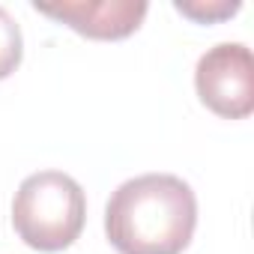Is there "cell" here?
<instances>
[{
	"instance_id": "1",
	"label": "cell",
	"mask_w": 254,
	"mask_h": 254,
	"mask_svg": "<svg viewBox=\"0 0 254 254\" xmlns=\"http://www.w3.org/2000/svg\"><path fill=\"white\" fill-rule=\"evenodd\" d=\"M197 224V200L174 174L123 183L105 209V233L120 254H183Z\"/></svg>"
},
{
	"instance_id": "2",
	"label": "cell",
	"mask_w": 254,
	"mask_h": 254,
	"mask_svg": "<svg viewBox=\"0 0 254 254\" xmlns=\"http://www.w3.org/2000/svg\"><path fill=\"white\" fill-rule=\"evenodd\" d=\"M87 218V200L81 186L60 171H39L27 177L12 200L15 233L36 251L69 248Z\"/></svg>"
},
{
	"instance_id": "3",
	"label": "cell",
	"mask_w": 254,
	"mask_h": 254,
	"mask_svg": "<svg viewBox=\"0 0 254 254\" xmlns=\"http://www.w3.org/2000/svg\"><path fill=\"white\" fill-rule=\"evenodd\" d=\"M200 102L227 120H242L254 111V63L242 42H221L209 48L194 69Z\"/></svg>"
},
{
	"instance_id": "4",
	"label": "cell",
	"mask_w": 254,
	"mask_h": 254,
	"mask_svg": "<svg viewBox=\"0 0 254 254\" xmlns=\"http://www.w3.org/2000/svg\"><path fill=\"white\" fill-rule=\"evenodd\" d=\"M144 0H69V3H36V12L69 24L90 39H123L141 27L147 15Z\"/></svg>"
},
{
	"instance_id": "5",
	"label": "cell",
	"mask_w": 254,
	"mask_h": 254,
	"mask_svg": "<svg viewBox=\"0 0 254 254\" xmlns=\"http://www.w3.org/2000/svg\"><path fill=\"white\" fill-rule=\"evenodd\" d=\"M21 27L18 21L0 6V78H6L21 63Z\"/></svg>"
},
{
	"instance_id": "6",
	"label": "cell",
	"mask_w": 254,
	"mask_h": 254,
	"mask_svg": "<svg viewBox=\"0 0 254 254\" xmlns=\"http://www.w3.org/2000/svg\"><path fill=\"white\" fill-rule=\"evenodd\" d=\"M177 9L194 21H218V18H230L239 3H227V0H215V3H186V0H177Z\"/></svg>"
}]
</instances>
